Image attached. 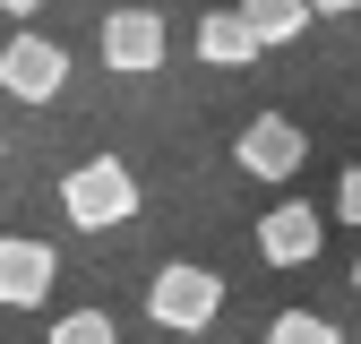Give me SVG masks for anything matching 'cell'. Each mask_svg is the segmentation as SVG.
Instances as JSON below:
<instances>
[{
    "label": "cell",
    "instance_id": "7a4b0ae2",
    "mask_svg": "<svg viewBox=\"0 0 361 344\" xmlns=\"http://www.w3.org/2000/svg\"><path fill=\"white\" fill-rule=\"evenodd\" d=\"M215 310H224V276H215V267H198V258L155 267V284H147V319H155V327L198 336V327H215Z\"/></svg>",
    "mask_w": 361,
    "mask_h": 344
},
{
    "label": "cell",
    "instance_id": "6da1fadb",
    "mask_svg": "<svg viewBox=\"0 0 361 344\" xmlns=\"http://www.w3.org/2000/svg\"><path fill=\"white\" fill-rule=\"evenodd\" d=\"M61 207L78 233H112L138 215V172H129L121 155H86L78 172H61Z\"/></svg>",
    "mask_w": 361,
    "mask_h": 344
},
{
    "label": "cell",
    "instance_id": "9a60e30c",
    "mask_svg": "<svg viewBox=\"0 0 361 344\" xmlns=\"http://www.w3.org/2000/svg\"><path fill=\"white\" fill-rule=\"evenodd\" d=\"M353 284H361V258H353Z\"/></svg>",
    "mask_w": 361,
    "mask_h": 344
},
{
    "label": "cell",
    "instance_id": "5bb4252c",
    "mask_svg": "<svg viewBox=\"0 0 361 344\" xmlns=\"http://www.w3.org/2000/svg\"><path fill=\"white\" fill-rule=\"evenodd\" d=\"M0 9H9V18H35V9H43V0H0Z\"/></svg>",
    "mask_w": 361,
    "mask_h": 344
},
{
    "label": "cell",
    "instance_id": "2e32d148",
    "mask_svg": "<svg viewBox=\"0 0 361 344\" xmlns=\"http://www.w3.org/2000/svg\"><path fill=\"white\" fill-rule=\"evenodd\" d=\"M233 9H241V0H233Z\"/></svg>",
    "mask_w": 361,
    "mask_h": 344
},
{
    "label": "cell",
    "instance_id": "30bf717a",
    "mask_svg": "<svg viewBox=\"0 0 361 344\" xmlns=\"http://www.w3.org/2000/svg\"><path fill=\"white\" fill-rule=\"evenodd\" d=\"M43 344H121V319L112 310H69V319H52Z\"/></svg>",
    "mask_w": 361,
    "mask_h": 344
},
{
    "label": "cell",
    "instance_id": "52a82bcc",
    "mask_svg": "<svg viewBox=\"0 0 361 344\" xmlns=\"http://www.w3.org/2000/svg\"><path fill=\"white\" fill-rule=\"evenodd\" d=\"M327 250V215L319 207H267L258 215V258L267 267H310Z\"/></svg>",
    "mask_w": 361,
    "mask_h": 344
},
{
    "label": "cell",
    "instance_id": "4fadbf2b",
    "mask_svg": "<svg viewBox=\"0 0 361 344\" xmlns=\"http://www.w3.org/2000/svg\"><path fill=\"white\" fill-rule=\"evenodd\" d=\"M361 0H310V18H353Z\"/></svg>",
    "mask_w": 361,
    "mask_h": 344
},
{
    "label": "cell",
    "instance_id": "3957f363",
    "mask_svg": "<svg viewBox=\"0 0 361 344\" xmlns=\"http://www.w3.org/2000/svg\"><path fill=\"white\" fill-rule=\"evenodd\" d=\"M69 86V52L52 35H9L0 43V95H18V104H52Z\"/></svg>",
    "mask_w": 361,
    "mask_h": 344
},
{
    "label": "cell",
    "instance_id": "8992f818",
    "mask_svg": "<svg viewBox=\"0 0 361 344\" xmlns=\"http://www.w3.org/2000/svg\"><path fill=\"white\" fill-rule=\"evenodd\" d=\"M164 18L155 9H112L104 18V69H121V78H147V69H164Z\"/></svg>",
    "mask_w": 361,
    "mask_h": 344
},
{
    "label": "cell",
    "instance_id": "7c38bea8",
    "mask_svg": "<svg viewBox=\"0 0 361 344\" xmlns=\"http://www.w3.org/2000/svg\"><path fill=\"white\" fill-rule=\"evenodd\" d=\"M336 215H344V224H361V164L336 181Z\"/></svg>",
    "mask_w": 361,
    "mask_h": 344
},
{
    "label": "cell",
    "instance_id": "ba28073f",
    "mask_svg": "<svg viewBox=\"0 0 361 344\" xmlns=\"http://www.w3.org/2000/svg\"><path fill=\"white\" fill-rule=\"evenodd\" d=\"M198 61H207V69H250V61H258V35H250V18H241V9H215V18H198Z\"/></svg>",
    "mask_w": 361,
    "mask_h": 344
},
{
    "label": "cell",
    "instance_id": "9c48e42d",
    "mask_svg": "<svg viewBox=\"0 0 361 344\" xmlns=\"http://www.w3.org/2000/svg\"><path fill=\"white\" fill-rule=\"evenodd\" d=\"M241 18H250L258 52H267V43H293V35L310 26V0H241Z\"/></svg>",
    "mask_w": 361,
    "mask_h": 344
},
{
    "label": "cell",
    "instance_id": "277c9868",
    "mask_svg": "<svg viewBox=\"0 0 361 344\" xmlns=\"http://www.w3.org/2000/svg\"><path fill=\"white\" fill-rule=\"evenodd\" d=\"M301 155H310V138H301L284 112H250V129L233 138V164L250 172V181H293Z\"/></svg>",
    "mask_w": 361,
    "mask_h": 344
},
{
    "label": "cell",
    "instance_id": "8fae6325",
    "mask_svg": "<svg viewBox=\"0 0 361 344\" xmlns=\"http://www.w3.org/2000/svg\"><path fill=\"white\" fill-rule=\"evenodd\" d=\"M267 344H344V336L319 310H284V319H267Z\"/></svg>",
    "mask_w": 361,
    "mask_h": 344
},
{
    "label": "cell",
    "instance_id": "5b68a950",
    "mask_svg": "<svg viewBox=\"0 0 361 344\" xmlns=\"http://www.w3.org/2000/svg\"><path fill=\"white\" fill-rule=\"evenodd\" d=\"M61 284V258L52 241L35 233H0V310H43V293Z\"/></svg>",
    "mask_w": 361,
    "mask_h": 344
}]
</instances>
